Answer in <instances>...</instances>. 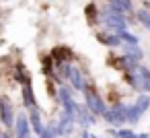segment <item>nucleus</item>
I'll list each match as a JSON object with an SVG mask.
<instances>
[{
	"label": "nucleus",
	"instance_id": "1",
	"mask_svg": "<svg viewBox=\"0 0 150 138\" xmlns=\"http://www.w3.org/2000/svg\"><path fill=\"white\" fill-rule=\"evenodd\" d=\"M99 23L105 31L109 33H121V31H127V19L123 15H115V13H109V11H99Z\"/></svg>",
	"mask_w": 150,
	"mask_h": 138
},
{
	"label": "nucleus",
	"instance_id": "2",
	"mask_svg": "<svg viewBox=\"0 0 150 138\" xmlns=\"http://www.w3.org/2000/svg\"><path fill=\"white\" fill-rule=\"evenodd\" d=\"M82 95H84V105L88 107V111L93 115H97V117H103V113L107 111V103L103 101V97L99 95V91L93 85H86L84 91H82Z\"/></svg>",
	"mask_w": 150,
	"mask_h": 138
},
{
	"label": "nucleus",
	"instance_id": "3",
	"mask_svg": "<svg viewBox=\"0 0 150 138\" xmlns=\"http://www.w3.org/2000/svg\"><path fill=\"white\" fill-rule=\"evenodd\" d=\"M103 120L111 126V128H123V124H127V105L125 103H115L113 107H107V111L103 113Z\"/></svg>",
	"mask_w": 150,
	"mask_h": 138
},
{
	"label": "nucleus",
	"instance_id": "4",
	"mask_svg": "<svg viewBox=\"0 0 150 138\" xmlns=\"http://www.w3.org/2000/svg\"><path fill=\"white\" fill-rule=\"evenodd\" d=\"M58 99H60V103H62V111H66L68 115H72L74 120H76V113H78V103H76V99H74V95H72V91L68 89V87H60L58 89Z\"/></svg>",
	"mask_w": 150,
	"mask_h": 138
},
{
	"label": "nucleus",
	"instance_id": "5",
	"mask_svg": "<svg viewBox=\"0 0 150 138\" xmlns=\"http://www.w3.org/2000/svg\"><path fill=\"white\" fill-rule=\"evenodd\" d=\"M15 120H17V115H15L13 103H11V99L6 95H2L0 97V122H2L8 130H13L15 128Z\"/></svg>",
	"mask_w": 150,
	"mask_h": 138
},
{
	"label": "nucleus",
	"instance_id": "6",
	"mask_svg": "<svg viewBox=\"0 0 150 138\" xmlns=\"http://www.w3.org/2000/svg\"><path fill=\"white\" fill-rule=\"evenodd\" d=\"M15 138H29L31 136V124H29V117L27 113H17V120H15Z\"/></svg>",
	"mask_w": 150,
	"mask_h": 138
},
{
	"label": "nucleus",
	"instance_id": "7",
	"mask_svg": "<svg viewBox=\"0 0 150 138\" xmlns=\"http://www.w3.org/2000/svg\"><path fill=\"white\" fill-rule=\"evenodd\" d=\"M66 80L70 83V87H72L74 91H84V87H86L84 74H82V70H80L78 66H70V70H68V76H66Z\"/></svg>",
	"mask_w": 150,
	"mask_h": 138
},
{
	"label": "nucleus",
	"instance_id": "8",
	"mask_svg": "<svg viewBox=\"0 0 150 138\" xmlns=\"http://www.w3.org/2000/svg\"><path fill=\"white\" fill-rule=\"evenodd\" d=\"M76 128V120L72 115H68L66 111H60V120H58V136H70Z\"/></svg>",
	"mask_w": 150,
	"mask_h": 138
},
{
	"label": "nucleus",
	"instance_id": "9",
	"mask_svg": "<svg viewBox=\"0 0 150 138\" xmlns=\"http://www.w3.org/2000/svg\"><path fill=\"white\" fill-rule=\"evenodd\" d=\"M29 124H31V130H33L37 136L43 132L45 124H43V120H41V109H39V107H35V109L29 111Z\"/></svg>",
	"mask_w": 150,
	"mask_h": 138
},
{
	"label": "nucleus",
	"instance_id": "10",
	"mask_svg": "<svg viewBox=\"0 0 150 138\" xmlns=\"http://www.w3.org/2000/svg\"><path fill=\"white\" fill-rule=\"evenodd\" d=\"M97 39H99L103 46H109V48H119V46H123V41L119 39V35H117V33H109V31L97 33Z\"/></svg>",
	"mask_w": 150,
	"mask_h": 138
},
{
	"label": "nucleus",
	"instance_id": "11",
	"mask_svg": "<svg viewBox=\"0 0 150 138\" xmlns=\"http://www.w3.org/2000/svg\"><path fill=\"white\" fill-rule=\"evenodd\" d=\"M52 58H54L56 64H64V62H70L72 60V52L66 46H56L52 50Z\"/></svg>",
	"mask_w": 150,
	"mask_h": 138
},
{
	"label": "nucleus",
	"instance_id": "12",
	"mask_svg": "<svg viewBox=\"0 0 150 138\" xmlns=\"http://www.w3.org/2000/svg\"><path fill=\"white\" fill-rule=\"evenodd\" d=\"M123 56L134 64H140L144 60V52L140 50V46H123Z\"/></svg>",
	"mask_w": 150,
	"mask_h": 138
},
{
	"label": "nucleus",
	"instance_id": "13",
	"mask_svg": "<svg viewBox=\"0 0 150 138\" xmlns=\"http://www.w3.org/2000/svg\"><path fill=\"white\" fill-rule=\"evenodd\" d=\"M23 103H25L27 111H31V109L39 107V105H37V99H35V93H33L31 83H29V85H23Z\"/></svg>",
	"mask_w": 150,
	"mask_h": 138
},
{
	"label": "nucleus",
	"instance_id": "14",
	"mask_svg": "<svg viewBox=\"0 0 150 138\" xmlns=\"http://www.w3.org/2000/svg\"><path fill=\"white\" fill-rule=\"evenodd\" d=\"M134 105H136V107H138L142 113H146V111L150 109V95H148V93H140V95L136 97Z\"/></svg>",
	"mask_w": 150,
	"mask_h": 138
},
{
	"label": "nucleus",
	"instance_id": "15",
	"mask_svg": "<svg viewBox=\"0 0 150 138\" xmlns=\"http://www.w3.org/2000/svg\"><path fill=\"white\" fill-rule=\"evenodd\" d=\"M39 138H58V122H47Z\"/></svg>",
	"mask_w": 150,
	"mask_h": 138
},
{
	"label": "nucleus",
	"instance_id": "16",
	"mask_svg": "<svg viewBox=\"0 0 150 138\" xmlns=\"http://www.w3.org/2000/svg\"><path fill=\"white\" fill-rule=\"evenodd\" d=\"M142 115H144V113H142L136 105H127V124H138Z\"/></svg>",
	"mask_w": 150,
	"mask_h": 138
},
{
	"label": "nucleus",
	"instance_id": "17",
	"mask_svg": "<svg viewBox=\"0 0 150 138\" xmlns=\"http://www.w3.org/2000/svg\"><path fill=\"white\" fill-rule=\"evenodd\" d=\"M136 19H138L146 29H150V9H138V11H136Z\"/></svg>",
	"mask_w": 150,
	"mask_h": 138
},
{
	"label": "nucleus",
	"instance_id": "18",
	"mask_svg": "<svg viewBox=\"0 0 150 138\" xmlns=\"http://www.w3.org/2000/svg\"><path fill=\"white\" fill-rule=\"evenodd\" d=\"M119 35V39L123 41V46H138V35H132L129 31H121V33H117Z\"/></svg>",
	"mask_w": 150,
	"mask_h": 138
},
{
	"label": "nucleus",
	"instance_id": "19",
	"mask_svg": "<svg viewBox=\"0 0 150 138\" xmlns=\"http://www.w3.org/2000/svg\"><path fill=\"white\" fill-rule=\"evenodd\" d=\"M111 2H115L125 15H129V13L134 11V2H132V0H111Z\"/></svg>",
	"mask_w": 150,
	"mask_h": 138
},
{
	"label": "nucleus",
	"instance_id": "20",
	"mask_svg": "<svg viewBox=\"0 0 150 138\" xmlns=\"http://www.w3.org/2000/svg\"><path fill=\"white\" fill-rule=\"evenodd\" d=\"M43 72L47 76H54V58L52 56H45L43 58Z\"/></svg>",
	"mask_w": 150,
	"mask_h": 138
},
{
	"label": "nucleus",
	"instance_id": "21",
	"mask_svg": "<svg viewBox=\"0 0 150 138\" xmlns=\"http://www.w3.org/2000/svg\"><path fill=\"white\" fill-rule=\"evenodd\" d=\"M117 138H136V132L129 128H119L117 130Z\"/></svg>",
	"mask_w": 150,
	"mask_h": 138
},
{
	"label": "nucleus",
	"instance_id": "22",
	"mask_svg": "<svg viewBox=\"0 0 150 138\" xmlns=\"http://www.w3.org/2000/svg\"><path fill=\"white\" fill-rule=\"evenodd\" d=\"M82 138H93V134H91L88 130H84V132H82Z\"/></svg>",
	"mask_w": 150,
	"mask_h": 138
},
{
	"label": "nucleus",
	"instance_id": "23",
	"mask_svg": "<svg viewBox=\"0 0 150 138\" xmlns=\"http://www.w3.org/2000/svg\"><path fill=\"white\" fill-rule=\"evenodd\" d=\"M136 138H150V136H148L146 132H142V134H136Z\"/></svg>",
	"mask_w": 150,
	"mask_h": 138
},
{
	"label": "nucleus",
	"instance_id": "24",
	"mask_svg": "<svg viewBox=\"0 0 150 138\" xmlns=\"http://www.w3.org/2000/svg\"><path fill=\"white\" fill-rule=\"evenodd\" d=\"M93 138H103V136H93Z\"/></svg>",
	"mask_w": 150,
	"mask_h": 138
}]
</instances>
